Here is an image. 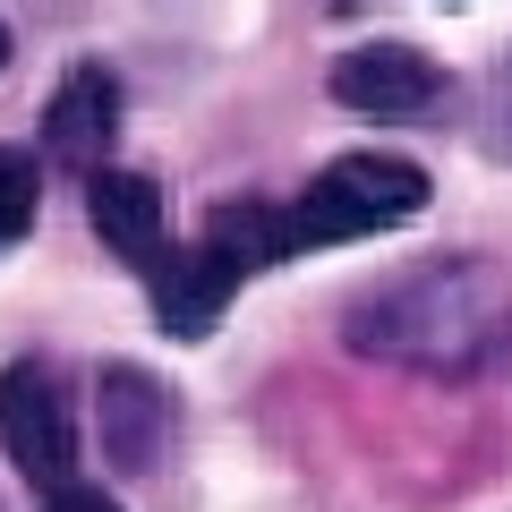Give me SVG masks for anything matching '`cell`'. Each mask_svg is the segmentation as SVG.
<instances>
[{
	"label": "cell",
	"mask_w": 512,
	"mask_h": 512,
	"mask_svg": "<svg viewBox=\"0 0 512 512\" xmlns=\"http://www.w3.org/2000/svg\"><path fill=\"white\" fill-rule=\"evenodd\" d=\"M350 342L376 350V359L410 367V376H487L512 359V291L487 265H427L367 291L350 308Z\"/></svg>",
	"instance_id": "obj_1"
},
{
	"label": "cell",
	"mask_w": 512,
	"mask_h": 512,
	"mask_svg": "<svg viewBox=\"0 0 512 512\" xmlns=\"http://www.w3.org/2000/svg\"><path fill=\"white\" fill-rule=\"evenodd\" d=\"M265 265H282V222H274V205H222L188 248H171L163 265L146 274L163 333H180V342L214 333V316L231 308V291H239L248 274H265Z\"/></svg>",
	"instance_id": "obj_2"
},
{
	"label": "cell",
	"mask_w": 512,
	"mask_h": 512,
	"mask_svg": "<svg viewBox=\"0 0 512 512\" xmlns=\"http://www.w3.org/2000/svg\"><path fill=\"white\" fill-rule=\"evenodd\" d=\"M419 205H427V171L410 163V154H342V163H325L291 205H274L282 256L376 239V231H393V222H410Z\"/></svg>",
	"instance_id": "obj_3"
},
{
	"label": "cell",
	"mask_w": 512,
	"mask_h": 512,
	"mask_svg": "<svg viewBox=\"0 0 512 512\" xmlns=\"http://www.w3.org/2000/svg\"><path fill=\"white\" fill-rule=\"evenodd\" d=\"M0 444L52 495L77 487V410H69V384H60L52 359H18L0 376Z\"/></svg>",
	"instance_id": "obj_4"
},
{
	"label": "cell",
	"mask_w": 512,
	"mask_h": 512,
	"mask_svg": "<svg viewBox=\"0 0 512 512\" xmlns=\"http://www.w3.org/2000/svg\"><path fill=\"white\" fill-rule=\"evenodd\" d=\"M333 103L367 111V120H419L444 103V69L419 43H359L333 60Z\"/></svg>",
	"instance_id": "obj_5"
},
{
	"label": "cell",
	"mask_w": 512,
	"mask_h": 512,
	"mask_svg": "<svg viewBox=\"0 0 512 512\" xmlns=\"http://www.w3.org/2000/svg\"><path fill=\"white\" fill-rule=\"evenodd\" d=\"M86 222L103 231V248L120 256V265H137V274H154L171 256V214H163V188L146 180V171H94L86 180Z\"/></svg>",
	"instance_id": "obj_6"
},
{
	"label": "cell",
	"mask_w": 512,
	"mask_h": 512,
	"mask_svg": "<svg viewBox=\"0 0 512 512\" xmlns=\"http://www.w3.org/2000/svg\"><path fill=\"white\" fill-rule=\"evenodd\" d=\"M94 410H103V453H111V470L146 478L154 461L171 453V393L146 376V367H103Z\"/></svg>",
	"instance_id": "obj_7"
},
{
	"label": "cell",
	"mask_w": 512,
	"mask_h": 512,
	"mask_svg": "<svg viewBox=\"0 0 512 512\" xmlns=\"http://www.w3.org/2000/svg\"><path fill=\"white\" fill-rule=\"evenodd\" d=\"M111 128H120V86H111V69H94V60H77L69 77H60L52 111H43V146H52V163L69 171H103L111 154Z\"/></svg>",
	"instance_id": "obj_8"
},
{
	"label": "cell",
	"mask_w": 512,
	"mask_h": 512,
	"mask_svg": "<svg viewBox=\"0 0 512 512\" xmlns=\"http://www.w3.org/2000/svg\"><path fill=\"white\" fill-rule=\"evenodd\" d=\"M35 214H43V171H35V154L0 146V248H18V239L35 231Z\"/></svg>",
	"instance_id": "obj_9"
},
{
	"label": "cell",
	"mask_w": 512,
	"mask_h": 512,
	"mask_svg": "<svg viewBox=\"0 0 512 512\" xmlns=\"http://www.w3.org/2000/svg\"><path fill=\"white\" fill-rule=\"evenodd\" d=\"M43 512H120V504H111L103 487H60L52 504H43Z\"/></svg>",
	"instance_id": "obj_10"
},
{
	"label": "cell",
	"mask_w": 512,
	"mask_h": 512,
	"mask_svg": "<svg viewBox=\"0 0 512 512\" xmlns=\"http://www.w3.org/2000/svg\"><path fill=\"white\" fill-rule=\"evenodd\" d=\"M0 69H9V18H0Z\"/></svg>",
	"instance_id": "obj_11"
}]
</instances>
